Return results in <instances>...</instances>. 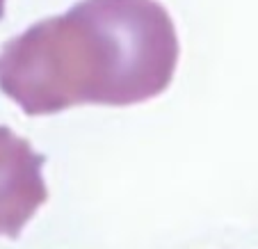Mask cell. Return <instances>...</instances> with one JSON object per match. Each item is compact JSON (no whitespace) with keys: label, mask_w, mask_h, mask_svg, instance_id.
<instances>
[{"label":"cell","mask_w":258,"mask_h":249,"mask_svg":"<svg viewBox=\"0 0 258 249\" xmlns=\"http://www.w3.org/2000/svg\"><path fill=\"white\" fill-rule=\"evenodd\" d=\"M46 156L25 137L0 126V235L16 238L30 217L48 199L41 176Z\"/></svg>","instance_id":"obj_2"},{"label":"cell","mask_w":258,"mask_h":249,"mask_svg":"<svg viewBox=\"0 0 258 249\" xmlns=\"http://www.w3.org/2000/svg\"><path fill=\"white\" fill-rule=\"evenodd\" d=\"M3 14H5V0H0V19H3Z\"/></svg>","instance_id":"obj_3"},{"label":"cell","mask_w":258,"mask_h":249,"mask_svg":"<svg viewBox=\"0 0 258 249\" xmlns=\"http://www.w3.org/2000/svg\"><path fill=\"white\" fill-rule=\"evenodd\" d=\"M178 34L158 0H80L0 50V89L25 114L137 105L169 87Z\"/></svg>","instance_id":"obj_1"}]
</instances>
